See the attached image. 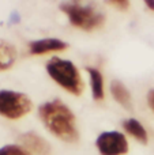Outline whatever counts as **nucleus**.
Returning <instances> with one entry per match:
<instances>
[{
  "instance_id": "obj_1",
  "label": "nucleus",
  "mask_w": 154,
  "mask_h": 155,
  "mask_svg": "<svg viewBox=\"0 0 154 155\" xmlns=\"http://www.w3.org/2000/svg\"><path fill=\"white\" fill-rule=\"evenodd\" d=\"M38 114L48 131L60 140L67 143L78 140L79 134L76 129L75 116L60 99H52L42 104L38 109Z\"/></svg>"
},
{
  "instance_id": "obj_2",
  "label": "nucleus",
  "mask_w": 154,
  "mask_h": 155,
  "mask_svg": "<svg viewBox=\"0 0 154 155\" xmlns=\"http://www.w3.org/2000/svg\"><path fill=\"white\" fill-rule=\"evenodd\" d=\"M46 71L49 76L64 90L74 95H81L83 91V80L81 78L78 68L70 60H63L53 57L46 64Z\"/></svg>"
},
{
  "instance_id": "obj_3",
  "label": "nucleus",
  "mask_w": 154,
  "mask_h": 155,
  "mask_svg": "<svg viewBox=\"0 0 154 155\" xmlns=\"http://www.w3.org/2000/svg\"><path fill=\"white\" fill-rule=\"evenodd\" d=\"M60 10L68 16V21L74 27L92 31L104 25L105 16L94 5H83L81 3H63Z\"/></svg>"
},
{
  "instance_id": "obj_4",
  "label": "nucleus",
  "mask_w": 154,
  "mask_h": 155,
  "mask_svg": "<svg viewBox=\"0 0 154 155\" xmlns=\"http://www.w3.org/2000/svg\"><path fill=\"white\" fill-rule=\"evenodd\" d=\"M33 109V102L23 93L0 90V116L10 120L25 117Z\"/></svg>"
},
{
  "instance_id": "obj_5",
  "label": "nucleus",
  "mask_w": 154,
  "mask_h": 155,
  "mask_svg": "<svg viewBox=\"0 0 154 155\" xmlns=\"http://www.w3.org/2000/svg\"><path fill=\"white\" fill-rule=\"evenodd\" d=\"M95 147L101 155H124L128 151V143L123 134L111 131L102 132L97 137Z\"/></svg>"
},
{
  "instance_id": "obj_6",
  "label": "nucleus",
  "mask_w": 154,
  "mask_h": 155,
  "mask_svg": "<svg viewBox=\"0 0 154 155\" xmlns=\"http://www.w3.org/2000/svg\"><path fill=\"white\" fill-rule=\"evenodd\" d=\"M68 48V44L59 38H42L29 44V51L32 54H45L51 52L64 51Z\"/></svg>"
},
{
  "instance_id": "obj_7",
  "label": "nucleus",
  "mask_w": 154,
  "mask_h": 155,
  "mask_svg": "<svg viewBox=\"0 0 154 155\" xmlns=\"http://www.w3.org/2000/svg\"><path fill=\"white\" fill-rule=\"evenodd\" d=\"M21 142L27 150L33 151V153L38 155H48L51 153V146L44 137L40 135L34 134V132H26L21 136Z\"/></svg>"
},
{
  "instance_id": "obj_8",
  "label": "nucleus",
  "mask_w": 154,
  "mask_h": 155,
  "mask_svg": "<svg viewBox=\"0 0 154 155\" xmlns=\"http://www.w3.org/2000/svg\"><path fill=\"white\" fill-rule=\"evenodd\" d=\"M16 61V49L5 41H0V71L10 70Z\"/></svg>"
},
{
  "instance_id": "obj_9",
  "label": "nucleus",
  "mask_w": 154,
  "mask_h": 155,
  "mask_svg": "<svg viewBox=\"0 0 154 155\" xmlns=\"http://www.w3.org/2000/svg\"><path fill=\"white\" fill-rule=\"evenodd\" d=\"M111 93H112V95H113V98L116 99V102H119V104L122 105V106H124L126 109H130L131 94L122 82L113 80V82L111 83Z\"/></svg>"
},
{
  "instance_id": "obj_10",
  "label": "nucleus",
  "mask_w": 154,
  "mask_h": 155,
  "mask_svg": "<svg viewBox=\"0 0 154 155\" xmlns=\"http://www.w3.org/2000/svg\"><path fill=\"white\" fill-rule=\"evenodd\" d=\"M123 127H124L126 131L130 135H132L138 142L143 143V144L147 143V140H149L147 132H146V129H145V127L142 125L138 120H135V118H128V120H126L124 123H123Z\"/></svg>"
},
{
  "instance_id": "obj_11",
  "label": "nucleus",
  "mask_w": 154,
  "mask_h": 155,
  "mask_svg": "<svg viewBox=\"0 0 154 155\" xmlns=\"http://www.w3.org/2000/svg\"><path fill=\"white\" fill-rule=\"evenodd\" d=\"M87 72L90 75V80H92V93L94 101H102L104 99V78L101 72L95 68H86Z\"/></svg>"
},
{
  "instance_id": "obj_12",
  "label": "nucleus",
  "mask_w": 154,
  "mask_h": 155,
  "mask_svg": "<svg viewBox=\"0 0 154 155\" xmlns=\"http://www.w3.org/2000/svg\"><path fill=\"white\" fill-rule=\"evenodd\" d=\"M0 155H32L29 151H26L25 148L19 147L15 144H8L0 148Z\"/></svg>"
},
{
  "instance_id": "obj_13",
  "label": "nucleus",
  "mask_w": 154,
  "mask_h": 155,
  "mask_svg": "<svg viewBox=\"0 0 154 155\" xmlns=\"http://www.w3.org/2000/svg\"><path fill=\"white\" fill-rule=\"evenodd\" d=\"M109 5H113L115 8H117V10H122V11H126L128 10V7H130V2H127V0H109V2H106Z\"/></svg>"
},
{
  "instance_id": "obj_14",
  "label": "nucleus",
  "mask_w": 154,
  "mask_h": 155,
  "mask_svg": "<svg viewBox=\"0 0 154 155\" xmlns=\"http://www.w3.org/2000/svg\"><path fill=\"white\" fill-rule=\"evenodd\" d=\"M147 104H149L150 109L154 112V90H150L147 94Z\"/></svg>"
},
{
  "instance_id": "obj_15",
  "label": "nucleus",
  "mask_w": 154,
  "mask_h": 155,
  "mask_svg": "<svg viewBox=\"0 0 154 155\" xmlns=\"http://www.w3.org/2000/svg\"><path fill=\"white\" fill-rule=\"evenodd\" d=\"M145 4L147 5V8H149V10L154 11V0H146V2H145Z\"/></svg>"
}]
</instances>
